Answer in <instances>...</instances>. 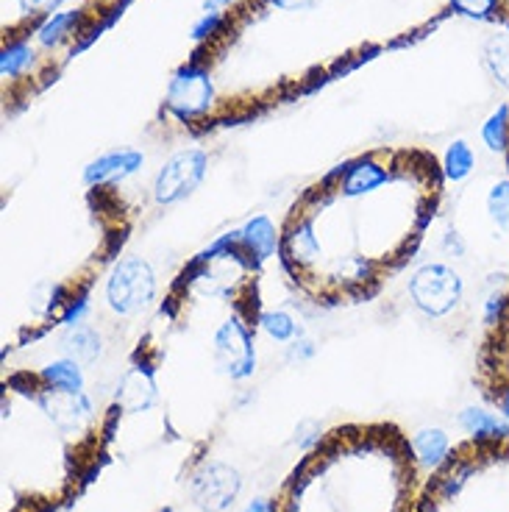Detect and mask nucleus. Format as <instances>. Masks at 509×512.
I'll use <instances>...</instances> for the list:
<instances>
[{
    "label": "nucleus",
    "mask_w": 509,
    "mask_h": 512,
    "mask_svg": "<svg viewBox=\"0 0 509 512\" xmlns=\"http://www.w3.org/2000/svg\"><path fill=\"white\" fill-rule=\"evenodd\" d=\"M476 167V156H473L471 145L465 140H457L448 145L446 156H443V170H446L448 181H465Z\"/></svg>",
    "instance_id": "a211bd4d"
},
{
    "label": "nucleus",
    "mask_w": 509,
    "mask_h": 512,
    "mask_svg": "<svg viewBox=\"0 0 509 512\" xmlns=\"http://www.w3.org/2000/svg\"><path fill=\"white\" fill-rule=\"evenodd\" d=\"M156 401V384L151 373L134 368L123 376V382L117 387V404L126 412H142Z\"/></svg>",
    "instance_id": "1a4fd4ad"
},
{
    "label": "nucleus",
    "mask_w": 509,
    "mask_h": 512,
    "mask_svg": "<svg viewBox=\"0 0 509 512\" xmlns=\"http://www.w3.org/2000/svg\"><path fill=\"white\" fill-rule=\"evenodd\" d=\"M42 379L48 382L51 390H64V393H81L84 390V373L73 359H59L42 368Z\"/></svg>",
    "instance_id": "2eb2a0df"
},
{
    "label": "nucleus",
    "mask_w": 509,
    "mask_h": 512,
    "mask_svg": "<svg viewBox=\"0 0 509 512\" xmlns=\"http://www.w3.org/2000/svg\"><path fill=\"white\" fill-rule=\"evenodd\" d=\"M215 101V87L209 70L190 64L181 67L167 87V109L179 120H192V117L206 115Z\"/></svg>",
    "instance_id": "20e7f679"
},
{
    "label": "nucleus",
    "mask_w": 509,
    "mask_h": 512,
    "mask_svg": "<svg viewBox=\"0 0 509 512\" xmlns=\"http://www.w3.org/2000/svg\"><path fill=\"white\" fill-rule=\"evenodd\" d=\"M62 284H51V282H42L34 287V293H31V307L37 309L39 315H48L56 309V304L62 301Z\"/></svg>",
    "instance_id": "b1692460"
},
{
    "label": "nucleus",
    "mask_w": 509,
    "mask_h": 512,
    "mask_svg": "<svg viewBox=\"0 0 509 512\" xmlns=\"http://www.w3.org/2000/svg\"><path fill=\"white\" fill-rule=\"evenodd\" d=\"M87 312H90V298H87V295H81V298H78V301H73V304H70V309L64 312L62 323L64 326H78V323H81V318H84Z\"/></svg>",
    "instance_id": "cd10ccee"
},
{
    "label": "nucleus",
    "mask_w": 509,
    "mask_h": 512,
    "mask_svg": "<svg viewBox=\"0 0 509 512\" xmlns=\"http://www.w3.org/2000/svg\"><path fill=\"white\" fill-rule=\"evenodd\" d=\"M240 487V474L231 465L209 462L192 479V501L204 512H223L240 496Z\"/></svg>",
    "instance_id": "423d86ee"
},
{
    "label": "nucleus",
    "mask_w": 509,
    "mask_h": 512,
    "mask_svg": "<svg viewBox=\"0 0 509 512\" xmlns=\"http://www.w3.org/2000/svg\"><path fill=\"white\" fill-rule=\"evenodd\" d=\"M482 140L493 154H504L509 148V103L498 106L493 115L484 120Z\"/></svg>",
    "instance_id": "6ab92c4d"
},
{
    "label": "nucleus",
    "mask_w": 509,
    "mask_h": 512,
    "mask_svg": "<svg viewBox=\"0 0 509 512\" xmlns=\"http://www.w3.org/2000/svg\"><path fill=\"white\" fill-rule=\"evenodd\" d=\"M223 23H226V17L220 12H204V17L195 20V26H192V39L195 42H204V39L215 37L217 31L223 28Z\"/></svg>",
    "instance_id": "393cba45"
},
{
    "label": "nucleus",
    "mask_w": 509,
    "mask_h": 512,
    "mask_svg": "<svg viewBox=\"0 0 509 512\" xmlns=\"http://www.w3.org/2000/svg\"><path fill=\"white\" fill-rule=\"evenodd\" d=\"M240 243L256 256V262H265L276 254L279 234H276V226L270 223V218L259 215V218L248 220L245 229H240Z\"/></svg>",
    "instance_id": "9b49d317"
},
{
    "label": "nucleus",
    "mask_w": 509,
    "mask_h": 512,
    "mask_svg": "<svg viewBox=\"0 0 509 512\" xmlns=\"http://www.w3.org/2000/svg\"><path fill=\"white\" fill-rule=\"evenodd\" d=\"M409 295H412V304L423 315L446 318L448 312L459 307V301L465 295V282L457 270L448 265H423L409 279Z\"/></svg>",
    "instance_id": "f257e3e1"
},
{
    "label": "nucleus",
    "mask_w": 509,
    "mask_h": 512,
    "mask_svg": "<svg viewBox=\"0 0 509 512\" xmlns=\"http://www.w3.org/2000/svg\"><path fill=\"white\" fill-rule=\"evenodd\" d=\"M487 215L498 229L509 231V179L498 181L487 192Z\"/></svg>",
    "instance_id": "412c9836"
},
{
    "label": "nucleus",
    "mask_w": 509,
    "mask_h": 512,
    "mask_svg": "<svg viewBox=\"0 0 509 512\" xmlns=\"http://www.w3.org/2000/svg\"><path fill=\"white\" fill-rule=\"evenodd\" d=\"M459 426L476 440H509V421L482 407H468L459 412Z\"/></svg>",
    "instance_id": "9d476101"
},
{
    "label": "nucleus",
    "mask_w": 509,
    "mask_h": 512,
    "mask_svg": "<svg viewBox=\"0 0 509 512\" xmlns=\"http://www.w3.org/2000/svg\"><path fill=\"white\" fill-rule=\"evenodd\" d=\"M242 512H276L268 499H254Z\"/></svg>",
    "instance_id": "7c9ffc66"
},
{
    "label": "nucleus",
    "mask_w": 509,
    "mask_h": 512,
    "mask_svg": "<svg viewBox=\"0 0 509 512\" xmlns=\"http://www.w3.org/2000/svg\"><path fill=\"white\" fill-rule=\"evenodd\" d=\"M312 354H315V348H312V343H295V348H293V359L312 357Z\"/></svg>",
    "instance_id": "473e14b6"
},
{
    "label": "nucleus",
    "mask_w": 509,
    "mask_h": 512,
    "mask_svg": "<svg viewBox=\"0 0 509 512\" xmlns=\"http://www.w3.org/2000/svg\"><path fill=\"white\" fill-rule=\"evenodd\" d=\"M501 410H504V418L509 421V390L504 393V398H501Z\"/></svg>",
    "instance_id": "72a5a7b5"
},
{
    "label": "nucleus",
    "mask_w": 509,
    "mask_h": 512,
    "mask_svg": "<svg viewBox=\"0 0 509 512\" xmlns=\"http://www.w3.org/2000/svg\"><path fill=\"white\" fill-rule=\"evenodd\" d=\"M31 62H34V51L28 48L26 42H14L0 56V73L6 78H17Z\"/></svg>",
    "instance_id": "4be33fe9"
},
{
    "label": "nucleus",
    "mask_w": 509,
    "mask_h": 512,
    "mask_svg": "<svg viewBox=\"0 0 509 512\" xmlns=\"http://www.w3.org/2000/svg\"><path fill=\"white\" fill-rule=\"evenodd\" d=\"M287 254L290 259H295L298 265H309V262H315L320 256V243L318 237H315V231H312V223L304 220V223H298L290 234H287Z\"/></svg>",
    "instance_id": "dca6fc26"
},
{
    "label": "nucleus",
    "mask_w": 509,
    "mask_h": 512,
    "mask_svg": "<svg viewBox=\"0 0 509 512\" xmlns=\"http://www.w3.org/2000/svg\"><path fill=\"white\" fill-rule=\"evenodd\" d=\"M206 167H209V159H206L204 151L198 148H190V151H179L176 156H170L165 162V167L159 170L156 176V184H153V198L156 204L173 206L190 198L192 192L201 187V181L206 176Z\"/></svg>",
    "instance_id": "7ed1b4c3"
},
{
    "label": "nucleus",
    "mask_w": 509,
    "mask_h": 512,
    "mask_svg": "<svg viewBox=\"0 0 509 512\" xmlns=\"http://www.w3.org/2000/svg\"><path fill=\"white\" fill-rule=\"evenodd\" d=\"M276 9H284V12H309L315 9L320 0H270Z\"/></svg>",
    "instance_id": "c756f323"
},
{
    "label": "nucleus",
    "mask_w": 509,
    "mask_h": 512,
    "mask_svg": "<svg viewBox=\"0 0 509 512\" xmlns=\"http://www.w3.org/2000/svg\"><path fill=\"white\" fill-rule=\"evenodd\" d=\"M39 407L48 412V418H51L59 429H64V432H76V429H81L84 423L90 421L92 415V404L90 398L84 396V390H81V393L45 390V393L39 396Z\"/></svg>",
    "instance_id": "0eeeda50"
},
{
    "label": "nucleus",
    "mask_w": 509,
    "mask_h": 512,
    "mask_svg": "<svg viewBox=\"0 0 509 512\" xmlns=\"http://www.w3.org/2000/svg\"><path fill=\"white\" fill-rule=\"evenodd\" d=\"M62 351L67 359L73 362H84L90 365L95 359L101 357V337L90 326H67V334L62 337Z\"/></svg>",
    "instance_id": "f8f14e48"
},
{
    "label": "nucleus",
    "mask_w": 509,
    "mask_h": 512,
    "mask_svg": "<svg viewBox=\"0 0 509 512\" xmlns=\"http://www.w3.org/2000/svg\"><path fill=\"white\" fill-rule=\"evenodd\" d=\"M142 165H145V156L140 151H109V154L98 156L95 162L87 165L84 181L90 187L109 184V181H123L128 176H134Z\"/></svg>",
    "instance_id": "6e6552de"
},
{
    "label": "nucleus",
    "mask_w": 509,
    "mask_h": 512,
    "mask_svg": "<svg viewBox=\"0 0 509 512\" xmlns=\"http://www.w3.org/2000/svg\"><path fill=\"white\" fill-rule=\"evenodd\" d=\"M484 67L509 90V34H496L484 42Z\"/></svg>",
    "instance_id": "f3484780"
},
{
    "label": "nucleus",
    "mask_w": 509,
    "mask_h": 512,
    "mask_svg": "<svg viewBox=\"0 0 509 512\" xmlns=\"http://www.w3.org/2000/svg\"><path fill=\"white\" fill-rule=\"evenodd\" d=\"M259 326L265 329L268 337H273L276 343H290L298 332V326H295V320L287 315V312H265L262 318H259Z\"/></svg>",
    "instance_id": "5701e85b"
},
{
    "label": "nucleus",
    "mask_w": 509,
    "mask_h": 512,
    "mask_svg": "<svg viewBox=\"0 0 509 512\" xmlns=\"http://www.w3.org/2000/svg\"><path fill=\"white\" fill-rule=\"evenodd\" d=\"M451 6H454L459 14H465V17L484 20V17L493 14V9L498 6V0H451Z\"/></svg>",
    "instance_id": "a878e982"
},
{
    "label": "nucleus",
    "mask_w": 509,
    "mask_h": 512,
    "mask_svg": "<svg viewBox=\"0 0 509 512\" xmlns=\"http://www.w3.org/2000/svg\"><path fill=\"white\" fill-rule=\"evenodd\" d=\"M215 359L220 371L231 379H251L256 371L254 340L248 329L242 326L240 318H229L215 334Z\"/></svg>",
    "instance_id": "39448f33"
},
{
    "label": "nucleus",
    "mask_w": 509,
    "mask_h": 512,
    "mask_svg": "<svg viewBox=\"0 0 509 512\" xmlns=\"http://www.w3.org/2000/svg\"><path fill=\"white\" fill-rule=\"evenodd\" d=\"M153 295H156V276L151 265L140 256H128L123 259L109 282H106V301L115 309L117 315H140L142 309L151 307Z\"/></svg>",
    "instance_id": "f03ea898"
},
{
    "label": "nucleus",
    "mask_w": 509,
    "mask_h": 512,
    "mask_svg": "<svg viewBox=\"0 0 509 512\" xmlns=\"http://www.w3.org/2000/svg\"><path fill=\"white\" fill-rule=\"evenodd\" d=\"M387 181H390V173L382 165H376V162H357V165L351 167L348 179H345V195L348 198H359L365 192L379 190Z\"/></svg>",
    "instance_id": "4468645a"
},
{
    "label": "nucleus",
    "mask_w": 509,
    "mask_h": 512,
    "mask_svg": "<svg viewBox=\"0 0 509 512\" xmlns=\"http://www.w3.org/2000/svg\"><path fill=\"white\" fill-rule=\"evenodd\" d=\"M234 0H204V12H220L223 14V9L226 6H231Z\"/></svg>",
    "instance_id": "2f4dec72"
},
{
    "label": "nucleus",
    "mask_w": 509,
    "mask_h": 512,
    "mask_svg": "<svg viewBox=\"0 0 509 512\" xmlns=\"http://www.w3.org/2000/svg\"><path fill=\"white\" fill-rule=\"evenodd\" d=\"M62 0H20V9L26 14H48L59 6Z\"/></svg>",
    "instance_id": "c85d7f7f"
},
{
    "label": "nucleus",
    "mask_w": 509,
    "mask_h": 512,
    "mask_svg": "<svg viewBox=\"0 0 509 512\" xmlns=\"http://www.w3.org/2000/svg\"><path fill=\"white\" fill-rule=\"evenodd\" d=\"M412 451H415V457L423 468H440L443 460L448 457V451H451V440L443 429H420L418 435L412 437Z\"/></svg>",
    "instance_id": "ddd939ff"
},
{
    "label": "nucleus",
    "mask_w": 509,
    "mask_h": 512,
    "mask_svg": "<svg viewBox=\"0 0 509 512\" xmlns=\"http://www.w3.org/2000/svg\"><path fill=\"white\" fill-rule=\"evenodd\" d=\"M81 23V12H56L51 14L42 26H39L37 37L42 45H48V48H53V45H59L64 37H70V31Z\"/></svg>",
    "instance_id": "aec40b11"
},
{
    "label": "nucleus",
    "mask_w": 509,
    "mask_h": 512,
    "mask_svg": "<svg viewBox=\"0 0 509 512\" xmlns=\"http://www.w3.org/2000/svg\"><path fill=\"white\" fill-rule=\"evenodd\" d=\"M504 309H507V295L504 293H493L487 301H484V323L487 326H496L498 318L504 315Z\"/></svg>",
    "instance_id": "bb28decb"
}]
</instances>
